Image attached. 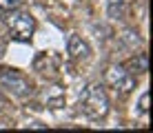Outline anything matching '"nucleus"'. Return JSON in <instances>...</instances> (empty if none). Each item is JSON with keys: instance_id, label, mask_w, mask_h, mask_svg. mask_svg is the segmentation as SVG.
<instances>
[{"instance_id": "1", "label": "nucleus", "mask_w": 153, "mask_h": 133, "mask_svg": "<svg viewBox=\"0 0 153 133\" xmlns=\"http://www.w3.org/2000/svg\"><path fill=\"white\" fill-rule=\"evenodd\" d=\"M80 109L91 120H102L109 113V98L100 84H89L80 93Z\"/></svg>"}, {"instance_id": "2", "label": "nucleus", "mask_w": 153, "mask_h": 133, "mask_svg": "<svg viewBox=\"0 0 153 133\" xmlns=\"http://www.w3.org/2000/svg\"><path fill=\"white\" fill-rule=\"evenodd\" d=\"M4 25L9 29V36L13 40H20V42H29L33 38V31H36V18L27 11H20L18 7L16 9H9L4 13Z\"/></svg>"}, {"instance_id": "3", "label": "nucleus", "mask_w": 153, "mask_h": 133, "mask_svg": "<svg viewBox=\"0 0 153 133\" xmlns=\"http://www.w3.org/2000/svg\"><path fill=\"white\" fill-rule=\"evenodd\" d=\"M0 84L11 95H16V98H29V95H33V82L22 71H16V69H2L0 71Z\"/></svg>"}, {"instance_id": "4", "label": "nucleus", "mask_w": 153, "mask_h": 133, "mask_svg": "<svg viewBox=\"0 0 153 133\" xmlns=\"http://www.w3.org/2000/svg\"><path fill=\"white\" fill-rule=\"evenodd\" d=\"M107 82H109V87H111L115 93H122V95L131 93L135 89V76L129 73L120 65H113V67L107 69Z\"/></svg>"}, {"instance_id": "5", "label": "nucleus", "mask_w": 153, "mask_h": 133, "mask_svg": "<svg viewBox=\"0 0 153 133\" xmlns=\"http://www.w3.org/2000/svg\"><path fill=\"white\" fill-rule=\"evenodd\" d=\"M67 51H69L73 60H89L91 58V47L76 33L69 36V40H67Z\"/></svg>"}, {"instance_id": "6", "label": "nucleus", "mask_w": 153, "mask_h": 133, "mask_svg": "<svg viewBox=\"0 0 153 133\" xmlns=\"http://www.w3.org/2000/svg\"><path fill=\"white\" fill-rule=\"evenodd\" d=\"M124 69L129 73H133V76H142V73L149 71V58H146V53H135L131 60H126Z\"/></svg>"}, {"instance_id": "7", "label": "nucleus", "mask_w": 153, "mask_h": 133, "mask_svg": "<svg viewBox=\"0 0 153 133\" xmlns=\"http://www.w3.org/2000/svg\"><path fill=\"white\" fill-rule=\"evenodd\" d=\"M124 9H126V0H107V13H109V18H113V20L122 18Z\"/></svg>"}, {"instance_id": "8", "label": "nucleus", "mask_w": 153, "mask_h": 133, "mask_svg": "<svg viewBox=\"0 0 153 133\" xmlns=\"http://www.w3.org/2000/svg\"><path fill=\"white\" fill-rule=\"evenodd\" d=\"M122 40L129 42V47H133V49H135V45H140L138 33H133V31H124V33H122Z\"/></svg>"}, {"instance_id": "9", "label": "nucleus", "mask_w": 153, "mask_h": 133, "mask_svg": "<svg viewBox=\"0 0 153 133\" xmlns=\"http://www.w3.org/2000/svg\"><path fill=\"white\" fill-rule=\"evenodd\" d=\"M20 4V0H0V9L2 11H9V9H16Z\"/></svg>"}, {"instance_id": "10", "label": "nucleus", "mask_w": 153, "mask_h": 133, "mask_svg": "<svg viewBox=\"0 0 153 133\" xmlns=\"http://www.w3.org/2000/svg\"><path fill=\"white\" fill-rule=\"evenodd\" d=\"M149 111V93H142L140 98V113H146Z\"/></svg>"}]
</instances>
